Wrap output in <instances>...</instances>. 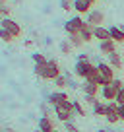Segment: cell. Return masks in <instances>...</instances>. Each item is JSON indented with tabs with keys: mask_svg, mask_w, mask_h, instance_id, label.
Segmentation results:
<instances>
[{
	"mask_svg": "<svg viewBox=\"0 0 124 132\" xmlns=\"http://www.w3.org/2000/svg\"><path fill=\"white\" fill-rule=\"evenodd\" d=\"M64 132H82V130H79V126L74 124V122H64Z\"/></svg>",
	"mask_w": 124,
	"mask_h": 132,
	"instance_id": "obj_28",
	"label": "cell"
},
{
	"mask_svg": "<svg viewBox=\"0 0 124 132\" xmlns=\"http://www.w3.org/2000/svg\"><path fill=\"white\" fill-rule=\"evenodd\" d=\"M105 120H107L109 124H116V122L120 120V117H118V105H116V101H109V103H107Z\"/></svg>",
	"mask_w": 124,
	"mask_h": 132,
	"instance_id": "obj_5",
	"label": "cell"
},
{
	"mask_svg": "<svg viewBox=\"0 0 124 132\" xmlns=\"http://www.w3.org/2000/svg\"><path fill=\"white\" fill-rule=\"evenodd\" d=\"M118 117L120 120H124V105H118Z\"/></svg>",
	"mask_w": 124,
	"mask_h": 132,
	"instance_id": "obj_34",
	"label": "cell"
},
{
	"mask_svg": "<svg viewBox=\"0 0 124 132\" xmlns=\"http://www.w3.org/2000/svg\"><path fill=\"white\" fill-rule=\"evenodd\" d=\"M93 25L89 23V21H85L83 23V27H82V31H79V35H82V39H83V43H89V41H93Z\"/></svg>",
	"mask_w": 124,
	"mask_h": 132,
	"instance_id": "obj_16",
	"label": "cell"
},
{
	"mask_svg": "<svg viewBox=\"0 0 124 132\" xmlns=\"http://www.w3.org/2000/svg\"><path fill=\"white\" fill-rule=\"evenodd\" d=\"M105 113H107V101H99V103L93 107V115H97V117H105Z\"/></svg>",
	"mask_w": 124,
	"mask_h": 132,
	"instance_id": "obj_21",
	"label": "cell"
},
{
	"mask_svg": "<svg viewBox=\"0 0 124 132\" xmlns=\"http://www.w3.org/2000/svg\"><path fill=\"white\" fill-rule=\"evenodd\" d=\"M78 62H89V54H85V53H82L78 56Z\"/></svg>",
	"mask_w": 124,
	"mask_h": 132,
	"instance_id": "obj_33",
	"label": "cell"
},
{
	"mask_svg": "<svg viewBox=\"0 0 124 132\" xmlns=\"http://www.w3.org/2000/svg\"><path fill=\"white\" fill-rule=\"evenodd\" d=\"M109 64H111L114 70H120V68H122V56H120L118 53L109 54Z\"/></svg>",
	"mask_w": 124,
	"mask_h": 132,
	"instance_id": "obj_19",
	"label": "cell"
},
{
	"mask_svg": "<svg viewBox=\"0 0 124 132\" xmlns=\"http://www.w3.org/2000/svg\"><path fill=\"white\" fill-rule=\"evenodd\" d=\"M60 51H62L64 54H70L72 51H74V47H72L70 41H62V43H60Z\"/></svg>",
	"mask_w": 124,
	"mask_h": 132,
	"instance_id": "obj_27",
	"label": "cell"
},
{
	"mask_svg": "<svg viewBox=\"0 0 124 132\" xmlns=\"http://www.w3.org/2000/svg\"><path fill=\"white\" fill-rule=\"evenodd\" d=\"M97 132H109V130H105V128H99V130H97Z\"/></svg>",
	"mask_w": 124,
	"mask_h": 132,
	"instance_id": "obj_37",
	"label": "cell"
},
{
	"mask_svg": "<svg viewBox=\"0 0 124 132\" xmlns=\"http://www.w3.org/2000/svg\"><path fill=\"white\" fill-rule=\"evenodd\" d=\"M14 39H16V37H14L10 31H6L4 27H0V41H4V43H12Z\"/></svg>",
	"mask_w": 124,
	"mask_h": 132,
	"instance_id": "obj_22",
	"label": "cell"
},
{
	"mask_svg": "<svg viewBox=\"0 0 124 132\" xmlns=\"http://www.w3.org/2000/svg\"><path fill=\"white\" fill-rule=\"evenodd\" d=\"M52 82H54V86H56V87H66V86H68V78H66L64 74H60L58 78H54Z\"/></svg>",
	"mask_w": 124,
	"mask_h": 132,
	"instance_id": "obj_24",
	"label": "cell"
},
{
	"mask_svg": "<svg viewBox=\"0 0 124 132\" xmlns=\"http://www.w3.org/2000/svg\"><path fill=\"white\" fill-rule=\"evenodd\" d=\"M39 130H41V132H52V130H54L52 119H50V117H47V115H43L41 119H39Z\"/></svg>",
	"mask_w": 124,
	"mask_h": 132,
	"instance_id": "obj_15",
	"label": "cell"
},
{
	"mask_svg": "<svg viewBox=\"0 0 124 132\" xmlns=\"http://www.w3.org/2000/svg\"><path fill=\"white\" fill-rule=\"evenodd\" d=\"M93 2H97V0H93Z\"/></svg>",
	"mask_w": 124,
	"mask_h": 132,
	"instance_id": "obj_41",
	"label": "cell"
},
{
	"mask_svg": "<svg viewBox=\"0 0 124 132\" xmlns=\"http://www.w3.org/2000/svg\"><path fill=\"white\" fill-rule=\"evenodd\" d=\"M99 51L109 56V54L116 53V43L112 41V39H109V41H101V43H99Z\"/></svg>",
	"mask_w": 124,
	"mask_h": 132,
	"instance_id": "obj_17",
	"label": "cell"
},
{
	"mask_svg": "<svg viewBox=\"0 0 124 132\" xmlns=\"http://www.w3.org/2000/svg\"><path fill=\"white\" fill-rule=\"evenodd\" d=\"M87 21H89L93 27H97V25H103V21H105V14L101 12V10H91L89 14H87Z\"/></svg>",
	"mask_w": 124,
	"mask_h": 132,
	"instance_id": "obj_10",
	"label": "cell"
},
{
	"mask_svg": "<svg viewBox=\"0 0 124 132\" xmlns=\"http://www.w3.org/2000/svg\"><path fill=\"white\" fill-rule=\"evenodd\" d=\"M83 18L82 16H74V18H70V20L64 23V31L68 33V35H72V33H79L82 31V27H83Z\"/></svg>",
	"mask_w": 124,
	"mask_h": 132,
	"instance_id": "obj_3",
	"label": "cell"
},
{
	"mask_svg": "<svg viewBox=\"0 0 124 132\" xmlns=\"http://www.w3.org/2000/svg\"><path fill=\"white\" fill-rule=\"evenodd\" d=\"M101 95H103L105 101H116V95H118V89L116 87H112V84H109V86H103L101 87Z\"/></svg>",
	"mask_w": 124,
	"mask_h": 132,
	"instance_id": "obj_11",
	"label": "cell"
},
{
	"mask_svg": "<svg viewBox=\"0 0 124 132\" xmlns=\"http://www.w3.org/2000/svg\"><path fill=\"white\" fill-rule=\"evenodd\" d=\"M64 101H70V99H68V93H66L64 89H60V91H52V93L49 95V103L52 105V107H56V105L64 103Z\"/></svg>",
	"mask_w": 124,
	"mask_h": 132,
	"instance_id": "obj_8",
	"label": "cell"
},
{
	"mask_svg": "<svg viewBox=\"0 0 124 132\" xmlns=\"http://www.w3.org/2000/svg\"><path fill=\"white\" fill-rule=\"evenodd\" d=\"M109 33H111V39L114 43H124V29L120 25H111L109 27Z\"/></svg>",
	"mask_w": 124,
	"mask_h": 132,
	"instance_id": "obj_13",
	"label": "cell"
},
{
	"mask_svg": "<svg viewBox=\"0 0 124 132\" xmlns=\"http://www.w3.org/2000/svg\"><path fill=\"white\" fill-rule=\"evenodd\" d=\"M95 66H97V70L101 72V76L107 80V84H111L112 80H114V68H112L109 62H99V64H95Z\"/></svg>",
	"mask_w": 124,
	"mask_h": 132,
	"instance_id": "obj_7",
	"label": "cell"
},
{
	"mask_svg": "<svg viewBox=\"0 0 124 132\" xmlns=\"http://www.w3.org/2000/svg\"><path fill=\"white\" fill-rule=\"evenodd\" d=\"M62 72H60V66H58L56 60H49L45 66H43V74H41V80H54L58 78Z\"/></svg>",
	"mask_w": 124,
	"mask_h": 132,
	"instance_id": "obj_2",
	"label": "cell"
},
{
	"mask_svg": "<svg viewBox=\"0 0 124 132\" xmlns=\"http://www.w3.org/2000/svg\"><path fill=\"white\" fill-rule=\"evenodd\" d=\"M111 84H112V87H116L118 91H120V89L124 87V82H122V80H118V78H114V80H112Z\"/></svg>",
	"mask_w": 124,
	"mask_h": 132,
	"instance_id": "obj_31",
	"label": "cell"
},
{
	"mask_svg": "<svg viewBox=\"0 0 124 132\" xmlns=\"http://www.w3.org/2000/svg\"><path fill=\"white\" fill-rule=\"evenodd\" d=\"M85 82H91V84H95V86H99V87L109 86V84H107V80H105L103 76H101V72L97 70V66H95V70H93V72H91V74L85 78Z\"/></svg>",
	"mask_w": 124,
	"mask_h": 132,
	"instance_id": "obj_12",
	"label": "cell"
},
{
	"mask_svg": "<svg viewBox=\"0 0 124 132\" xmlns=\"http://www.w3.org/2000/svg\"><path fill=\"white\" fill-rule=\"evenodd\" d=\"M68 41L72 43V47H74V49H78V47L83 45V39H82V35H79V33H72V35H68Z\"/></svg>",
	"mask_w": 124,
	"mask_h": 132,
	"instance_id": "obj_20",
	"label": "cell"
},
{
	"mask_svg": "<svg viewBox=\"0 0 124 132\" xmlns=\"http://www.w3.org/2000/svg\"><path fill=\"white\" fill-rule=\"evenodd\" d=\"M74 10L78 14H89L93 10V0H74Z\"/></svg>",
	"mask_w": 124,
	"mask_h": 132,
	"instance_id": "obj_9",
	"label": "cell"
},
{
	"mask_svg": "<svg viewBox=\"0 0 124 132\" xmlns=\"http://www.w3.org/2000/svg\"><path fill=\"white\" fill-rule=\"evenodd\" d=\"M10 16V8L8 6H2V8H0V21L4 20V18H8Z\"/></svg>",
	"mask_w": 124,
	"mask_h": 132,
	"instance_id": "obj_30",
	"label": "cell"
},
{
	"mask_svg": "<svg viewBox=\"0 0 124 132\" xmlns=\"http://www.w3.org/2000/svg\"><path fill=\"white\" fill-rule=\"evenodd\" d=\"M83 99H85V103H87V105H91V109H93L97 103H99V99H97L95 95H85Z\"/></svg>",
	"mask_w": 124,
	"mask_h": 132,
	"instance_id": "obj_29",
	"label": "cell"
},
{
	"mask_svg": "<svg viewBox=\"0 0 124 132\" xmlns=\"http://www.w3.org/2000/svg\"><path fill=\"white\" fill-rule=\"evenodd\" d=\"M4 132H16V130H4Z\"/></svg>",
	"mask_w": 124,
	"mask_h": 132,
	"instance_id": "obj_38",
	"label": "cell"
},
{
	"mask_svg": "<svg viewBox=\"0 0 124 132\" xmlns=\"http://www.w3.org/2000/svg\"><path fill=\"white\" fill-rule=\"evenodd\" d=\"M60 8H62V12L74 10V0H60Z\"/></svg>",
	"mask_w": 124,
	"mask_h": 132,
	"instance_id": "obj_26",
	"label": "cell"
},
{
	"mask_svg": "<svg viewBox=\"0 0 124 132\" xmlns=\"http://www.w3.org/2000/svg\"><path fill=\"white\" fill-rule=\"evenodd\" d=\"M41 111H43V115L49 117V107H47V105H41Z\"/></svg>",
	"mask_w": 124,
	"mask_h": 132,
	"instance_id": "obj_35",
	"label": "cell"
},
{
	"mask_svg": "<svg viewBox=\"0 0 124 132\" xmlns=\"http://www.w3.org/2000/svg\"><path fill=\"white\" fill-rule=\"evenodd\" d=\"M116 105H124V87L118 91V95H116Z\"/></svg>",
	"mask_w": 124,
	"mask_h": 132,
	"instance_id": "obj_32",
	"label": "cell"
},
{
	"mask_svg": "<svg viewBox=\"0 0 124 132\" xmlns=\"http://www.w3.org/2000/svg\"><path fill=\"white\" fill-rule=\"evenodd\" d=\"M93 70H95V66H93V62H91V60H89V62H78V60H76L74 74L78 76V78H83V80H85Z\"/></svg>",
	"mask_w": 124,
	"mask_h": 132,
	"instance_id": "obj_4",
	"label": "cell"
},
{
	"mask_svg": "<svg viewBox=\"0 0 124 132\" xmlns=\"http://www.w3.org/2000/svg\"><path fill=\"white\" fill-rule=\"evenodd\" d=\"M93 37L97 39V41H109L111 39V33H109V27H103V25H97L95 29H93Z\"/></svg>",
	"mask_w": 124,
	"mask_h": 132,
	"instance_id": "obj_14",
	"label": "cell"
},
{
	"mask_svg": "<svg viewBox=\"0 0 124 132\" xmlns=\"http://www.w3.org/2000/svg\"><path fill=\"white\" fill-rule=\"evenodd\" d=\"M6 2H8V0H0V8H2V6H6Z\"/></svg>",
	"mask_w": 124,
	"mask_h": 132,
	"instance_id": "obj_36",
	"label": "cell"
},
{
	"mask_svg": "<svg viewBox=\"0 0 124 132\" xmlns=\"http://www.w3.org/2000/svg\"><path fill=\"white\" fill-rule=\"evenodd\" d=\"M82 89H83V95H95V97H97V93L101 91V87L95 86V84H91V82H85L82 86Z\"/></svg>",
	"mask_w": 124,
	"mask_h": 132,
	"instance_id": "obj_18",
	"label": "cell"
},
{
	"mask_svg": "<svg viewBox=\"0 0 124 132\" xmlns=\"http://www.w3.org/2000/svg\"><path fill=\"white\" fill-rule=\"evenodd\" d=\"M0 27H4L6 31H10L14 37H20L21 35V25L16 20H12V18H4V20L0 21Z\"/></svg>",
	"mask_w": 124,
	"mask_h": 132,
	"instance_id": "obj_6",
	"label": "cell"
},
{
	"mask_svg": "<svg viewBox=\"0 0 124 132\" xmlns=\"http://www.w3.org/2000/svg\"><path fill=\"white\" fill-rule=\"evenodd\" d=\"M0 132H4V130H2V128H0Z\"/></svg>",
	"mask_w": 124,
	"mask_h": 132,
	"instance_id": "obj_40",
	"label": "cell"
},
{
	"mask_svg": "<svg viewBox=\"0 0 124 132\" xmlns=\"http://www.w3.org/2000/svg\"><path fill=\"white\" fill-rule=\"evenodd\" d=\"M72 105H74V113H76V115H79V117H85V109H83V105L79 103L78 99H76V101H72Z\"/></svg>",
	"mask_w": 124,
	"mask_h": 132,
	"instance_id": "obj_25",
	"label": "cell"
},
{
	"mask_svg": "<svg viewBox=\"0 0 124 132\" xmlns=\"http://www.w3.org/2000/svg\"><path fill=\"white\" fill-rule=\"evenodd\" d=\"M31 60H33L35 64H47V62H49L43 53H33V54H31Z\"/></svg>",
	"mask_w": 124,
	"mask_h": 132,
	"instance_id": "obj_23",
	"label": "cell"
},
{
	"mask_svg": "<svg viewBox=\"0 0 124 132\" xmlns=\"http://www.w3.org/2000/svg\"><path fill=\"white\" fill-rule=\"evenodd\" d=\"M54 115H56V119L60 120V122H74V105H72V101H64V103L56 105L54 107Z\"/></svg>",
	"mask_w": 124,
	"mask_h": 132,
	"instance_id": "obj_1",
	"label": "cell"
},
{
	"mask_svg": "<svg viewBox=\"0 0 124 132\" xmlns=\"http://www.w3.org/2000/svg\"><path fill=\"white\" fill-rule=\"evenodd\" d=\"M52 132H60V130H56V128H54V130H52Z\"/></svg>",
	"mask_w": 124,
	"mask_h": 132,
	"instance_id": "obj_39",
	"label": "cell"
}]
</instances>
